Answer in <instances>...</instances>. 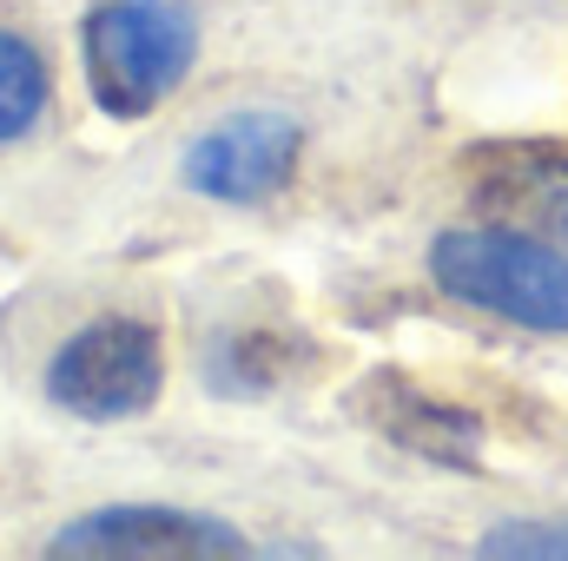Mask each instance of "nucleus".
Instances as JSON below:
<instances>
[{
    "instance_id": "nucleus-4",
    "label": "nucleus",
    "mask_w": 568,
    "mask_h": 561,
    "mask_svg": "<svg viewBox=\"0 0 568 561\" xmlns=\"http://www.w3.org/2000/svg\"><path fill=\"white\" fill-rule=\"evenodd\" d=\"M297 120L284 113H239L225 126H212L205 140L185 152V185L205 192V198H232V205H252V198H272L291 165H297Z\"/></svg>"
},
{
    "instance_id": "nucleus-9",
    "label": "nucleus",
    "mask_w": 568,
    "mask_h": 561,
    "mask_svg": "<svg viewBox=\"0 0 568 561\" xmlns=\"http://www.w3.org/2000/svg\"><path fill=\"white\" fill-rule=\"evenodd\" d=\"M483 555H568V529H542V522H509V529L483 536Z\"/></svg>"
},
{
    "instance_id": "nucleus-1",
    "label": "nucleus",
    "mask_w": 568,
    "mask_h": 561,
    "mask_svg": "<svg viewBox=\"0 0 568 561\" xmlns=\"http://www.w3.org/2000/svg\"><path fill=\"white\" fill-rule=\"evenodd\" d=\"M429 272L449 297L529 330H568V258L523 232H443Z\"/></svg>"
},
{
    "instance_id": "nucleus-8",
    "label": "nucleus",
    "mask_w": 568,
    "mask_h": 561,
    "mask_svg": "<svg viewBox=\"0 0 568 561\" xmlns=\"http://www.w3.org/2000/svg\"><path fill=\"white\" fill-rule=\"evenodd\" d=\"M516 198H523V212H529L542 232L568 238V159L562 152H549V165H529Z\"/></svg>"
},
{
    "instance_id": "nucleus-6",
    "label": "nucleus",
    "mask_w": 568,
    "mask_h": 561,
    "mask_svg": "<svg viewBox=\"0 0 568 561\" xmlns=\"http://www.w3.org/2000/svg\"><path fill=\"white\" fill-rule=\"evenodd\" d=\"M357 410L377 422L384 436L424 449L436 462H476V422L456 417V410H436L429 397H417V390L397 384V377H377L371 390H357Z\"/></svg>"
},
{
    "instance_id": "nucleus-2",
    "label": "nucleus",
    "mask_w": 568,
    "mask_h": 561,
    "mask_svg": "<svg viewBox=\"0 0 568 561\" xmlns=\"http://www.w3.org/2000/svg\"><path fill=\"white\" fill-rule=\"evenodd\" d=\"M199 27L179 0H113L87 20V80L93 100L120 120L152 113L192 67Z\"/></svg>"
},
{
    "instance_id": "nucleus-3",
    "label": "nucleus",
    "mask_w": 568,
    "mask_h": 561,
    "mask_svg": "<svg viewBox=\"0 0 568 561\" xmlns=\"http://www.w3.org/2000/svg\"><path fill=\"white\" fill-rule=\"evenodd\" d=\"M47 390L73 417H93V422L133 417V410H145L159 397V337L145 324H133V317H106V324L80 330L53 357Z\"/></svg>"
},
{
    "instance_id": "nucleus-7",
    "label": "nucleus",
    "mask_w": 568,
    "mask_h": 561,
    "mask_svg": "<svg viewBox=\"0 0 568 561\" xmlns=\"http://www.w3.org/2000/svg\"><path fill=\"white\" fill-rule=\"evenodd\" d=\"M47 113V67L27 40L0 33V140H20Z\"/></svg>"
},
{
    "instance_id": "nucleus-5",
    "label": "nucleus",
    "mask_w": 568,
    "mask_h": 561,
    "mask_svg": "<svg viewBox=\"0 0 568 561\" xmlns=\"http://www.w3.org/2000/svg\"><path fill=\"white\" fill-rule=\"evenodd\" d=\"M53 555H245L225 522H199L179 509H100L53 536Z\"/></svg>"
}]
</instances>
